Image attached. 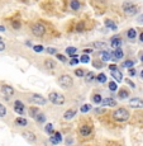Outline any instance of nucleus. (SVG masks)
<instances>
[{"label": "nucleus", "mask_w": 143, "mask_h": 146, "mask_svg": "<svg viewBox=\"0 0 143 146\" xmlns=\"http://www.w3.org/2000/svg\"><path fill=\"white\" fill-rule=\"evenodd\" d=\"M127 36H128V38H129V40H134V38H136V36H137L136 29H133V28H130V29L127 32Z\"/></svg>", "instance_id": "nucleus-27"}, {"label": "nucleus", "mask_w": 143, "mask_h": 146, "mask_svg": "<svg viewBox=\"0 0 143 146\" xmlns=\"http://www.w3.org/2000/svg\"><path fill=\"white\" fill-rule=\"evenodd\" d=\"M123 12L127 15H136L137 12H138V8H137V5L132 4V3H124L123 4Z\"/></svg>", "instance_id": "nucleus-3"}, {"label": "nucleus", "mask_w": 143, "mask_h": 146, "mask_svg": "<svg viewBox=\"0 0 143 146\" xmlns=\"http://www.w3.org/2000/svg\"><path fill=\"white\" fill-rule=\"evenodd\" d=\"M91 109V106L90 104H84V106H81V109L80 111L82 112V113H86V112H89Z\"/></svg>", "instance_id": "nucleus-28"}, {"label": "nucleus", "mask_w": 143, "mask_h": 146, "mask_svg": "<svg viewBox=\"0 0 143 146\" xmlns=\"http://www.w3.org/2000/svg\"><path fill=\"white\" fill-rule=\"evenodd\" d=\"M38 113H39V109L37 108V107H30V108H29V116L30 117H33V118H34Z\"/></svg>", "instance_id": "nucleus-23"}, {"label": "nucleus", "mask_w": 143, "mask_h": 146, "mask_svg": "<svg viewBox=\"0 0 143 146\" xmlns=\"http://www.w3.org/2000/svg\"><path fill=\"white\" fill-rule=\"evenodd\" d=\"M66 144L67 145H72V144H74V139H71V137H69V139H67V141H66Z\"/></svg>", "instance_id": "nucleus-45"}, {"label": "nucleus", "mask_w": 143, "mask_h": 146, "mask_svg": "<svg viewBox=\"0 0 143 146\" xmlns=\"http://www.w3.org/2000/svg\"><path fill=\"white\" fill-rule=\"evenodd\" d=\"M44 130H46V132L47 133H53V125H51V123H48V125H46V128H44Z\"/></svg>", "instance_id": "nucleus-32"}, {"label": "nucleus", "mask_w": 143, "mask_h": 146, "mask_svg": "<svg viewBox=\"0 0 143 146\" xmlns=\"http://www.w3.org/2000/svg\"><path fill=\"white\" fill-rule=\"evenodd\" d=\"M92 52V48H86L85 50V53H86V55H88V53H91Z\"/></svg>", "instance_id": "nucleus-50"}, {"label": "nucleus", "mask_w": 143, "mask_h": 146, "mask_svg": "<svg viewBox=\"0 0 143 146\" xmlns=\"http://www.w3.org/2000/svg\"><path fill=\"white\" fill-rule=\"evenodd\" d=\"M47 52H48L49 55H55V53H57L56 48H52V47H48V48H47Z\"/></svg>", "instance_id": "nucleus-42"}, {"label": "nucleus", "mask_w": 143, "mask_h": 146, "mask_svg": "<svg viewBox=\"0 0 143 146\" xmlns=\"http://www.w3.org/2000/svg\"><path fill=\"white\" fill-rule=\"evenodd\" d=\"M127 83L129 84V85L132 86V88H136V85H134V83H133V81H130V80H127Z\"/></svg>", "instance_id": "nucleus-48"}, {"label": "nucleus", "mask_w": 143, "mask_h": 146, "mask_svg": "<svg viewBox=\"0 0 143 146\" xmlns=\"http://www.w3.org/2000/svg\"><path fill=\"white\" fill-rule=\"evenodd\" d=\"M0 41H1V37H0Z\"/></svg>", "instance_id": "nucleus-58"}, {"label": "nucleus", "mask_w": 143, "mask_h": 146, "mask_svg": "<svg viewBox=\"0 0 143 146\" xmlns=\"http://www.w3.org/2000/svg\"><path fill=\"white\" fill-rule=\"evenodd\" d=\"M111 60H120V58H123V56H124V53H123V50L120 48H115V51L111 52Z\"/></svg>", "instance_id": "nucleus-8"}, {"label": "nucleus", "mask_w": 143, "mask_h": 146, "mask_svg": "<svg viewBox=\"0 0 143 146\" xmlns=\"http://www.w3.org/2000/svg\"><path fill=\"white\" fill-rule=\"evenodd\" d=\"M109 69H110V71H111V70H117L118 67L115 65H110V66H109Z\"/></svg>", "instance_id": "nucleus-49"}, {"label": "nucleus", "mask_w": 143, "mask_h": 146, "mask_svg": "<svg viewBox=\"0 0 143 146\" xmlns=\"http://www.w3.org/2000/svg\"><path fill=\"white\" fill-rule=\"evenodd\" d=\"M14 111L16 112V113H23L24 112V104L20 102V100H15V103H14Z\"/></svg>", "instance_id": "nucleus-15"}, {"label": "nucleus", "mask_w": 143, "mask_h": 146, "mask_svg": "<svg viewBox=\"0 0 143 146\" xmlns=\"http://www.w3.org/2000/svg\"><path fill=\"white\" fill-rule=\"evenodd\" d=\"M7 114V108L3 104H0V117H4Z\"/></svg>", "instance_id": "nucleus-36"}, {"label": "nucleus", "mask_w": 143, "mask_h": 146, "mask_svg": "<svg viewBox=\"0 0 143 146\" xmlns=\"http://www.w3.org/2000/svg\"><path fill=\"white\" fill-rule=\"evenodd\" d=\"M129 117H130L129 112L125 108H118L113 112V118L118 121V122H125V121L129 119Z\"/></svg>", "instance_id": "nucleus-1"}, {"label": "nucleus", "mask_w": 143, "mask_h": 146, "mask_svg": "<svg viewBox=\"0 0 143 146\" xmlns=\"http://www.w3.org/2000/svg\"><path fill=\"white\" fill-rule=\"evenodd\" d=\"M133 65H134L133 61H124V62L122 64V66H123V67H132Z\"/></svg>", "instance_id": "nucleus-38"}, {"label": "nucleus", "mask_w": 143, "mask_h": 146, "mask_svg": "<svg viewBox=\"0 0 143 146\" xmlns=\"http://www.w3.org/2000/svg\"><path fill=\"white\" fill-rule=\"evenodd\" d=\"M94 48H99V50H105L106 48V43L105 42H103V41H96V42H94Z\"/></svg>", "instance_id": "nucleus-20"}, {"label": "nucleus", "mask_w": 143, "mask_h": 146, "mask_svg": "<svg viewBox=\"0 0 143 146\" xmlns=\"http://www.w3.org/2000/svg\"><path fill=\"white\" fill-rule=\"evenodd\" d=\"M138 22H139V23H143V14L138 18Z\"/></svg>", "instance_id": "nucleus-52"}, {"label": "nucleus", "mask_w": 143, "mask_h": 146, "mask_svg": "<svg viewBox=\"0 0 143 146\" xmlns=\"http://www.w3.org/2000/svg\"><path fill=\"white\" fill-rule=\"evenodd\" d=\"M78 62V60H77V57H72V60H71V65H76V64Z\"/></svg>", "instance_id": "nucleus-43"}, {"label": "nucleus", "mask_w": 143, "mask_h": 146, "mask_svg": "<svg viewBox=\"0 0 143 146\" xmlns=\"http://www.w3.org/2000/svg\"><path fill=\"white\" fill-rule=\"evenodd\" d=\"M129 106L134 107V108H143V100L139 98H133L129 100Z\"/></svg>", "instance_id": "nucleus-9"}, {"label": "nucleus", "mask_w": 143, "mask_h": 146, "mask_svg": "<svg viewBox=\"0 0 143 146\" xmlns=\"http://www.w3.org/2000/svg\"><path fill=\"white\" fill-rule=\"evenodd\" d=\"M58 83H60V85L62 86L63 89H67V88H70V86L72 85L74 81H72L70 75H61L60 79H58Z\"/></svg>", "instance_id": "nucleus-4"}, {"label": "nucleus", "mask_w": 143, "mask_h": 146, "mask_svg": "<svg viewBox=\"0 0 143 146\" xmlns=\"http://www.w3.org/2000/svg\"><path fill=\"white\" fill-rule=\"evenodd\" d=\"M56 57H57L60 61H62V62H65V61H66V57H65V56H63V55H60V53H57V55H56Z\"/></svg>", "instance_id": "nucleus-41"}, {"label": "nucleus", "mask_w": 143, "mask_h": 146, "mask_svg": "<svg viewBox=\"0 0 143 146\" xmlns=\"http://www.w3.org/2000/svg\"><path fill=\"white\" fill-rule=\"evenodd\" d=\"M141 78H142V79H143V70H142V71H141Z\"/></svg>", "instance_id": "nucleus-56"}, {"label": "nucleus", "mask_w": 143, "mask_h": 146, "mask_svg": "<svg viewBox=\"0 0 143 146\" xmlns=\"http://www.w3.org/2000/svg\"><path fill=\"white\" fill-rule=\"evenodd\" d=\"M91 127L90 126H88V125H84V126H81L80 127V133H81V136H89V135H91Z\"/></svg>", "instance_id": "nucleus-14"}, {"label": "nucleus", "mask_w": 143, "mask_h": 146, "mask_svg": "<svg viewBox=\"0 0 143 146\" xmlns=\"http://www.w3.org/2000/svg\"><path fill=\"white\" fill-rule=\"evenodd\" d=\"M12 26L14 29H19L20 28V22H18V21H13L12 22Z\"/></svg>", "instance_id": "nucleus-40"}, {"label": "nucleus", "mask_w": 143, "mask_h": 146, "mask_svg": "<svg viewBox=\"0 0 143 146\" xmlns=\"http://www.w3.org/2000/svg\"><path fill=\"white\" fill-rule=\"evenodd\" d=\"M29 100L33 103H36V104H38V106H44L47 103V99H44V98L39 94H33Z\"/></svg>", "instance_id": "nucleus-6"}, {"label": "nucleus", "mask_w": 143, "mask_h": 146, "mask_svg": "<svg viewBox=\"0 0 143 146\" xmlns=\"http://www.w3.org/2000/svg\"><path fill=\"white\" fill-rule=\"evenodd\" d=\"M34 119L37 121V122H39V123H43V122H46V116H44L43 113H38L37 116L34 117Z\"/></svg>", "instance_id": "nucleus-24"}, {"label": "nucleus", "mask_w": 143, "mask_h": 146, "mask_svg": "<svg viewBox=\"0 0 143 146\" xmlns=\"http://www.w3.org/2000/svg\"><path fill=\"white\" fill-rule=\"evenodd\" d=\"M110 72H111V76H113L117 81H122V80H123V74H122V72H120L118 69H117V70H111Z\"/></svg>", "instance_id": "nucleus-17"}, {"label": "nucleus", "mask_w": 143, "mask_h": 146, "mask_svg": "<svg viewBox=\"0 0 143 146\" xmlns=\"http://www.w3.org/2000/svg\"><path fill=\"white\" fill-rule=\"evenodd\" d=\"M105 26H106V28H109V29H113V31H115L117 29V24L114 23V22H111L110 19H106L105 21Z\"/></svg>", "instance_id": "nucleus-21"}, {"label": "nucleus", "mask_w": 143, "mask_h": 146, "mask_svg": "<svg viewBox=\"0 0 143 146\" xmlns=\"http://www.w3.org/2000/svg\"><path fill=\"white\" fill-rule=\"evenodd\" d=\"M141 60H142V62H143V55H142V57H141Z\"/></svg>", "instance_id": "nucleus-57"}, {"label": "nucleus", "mask_w": 143, "mask_h": 146, "mask_svg": "<svg viewBox=\"0 0 143 146\" xmlns=\"http://www.w3.org/2000/svg\"><path fill=\"white\" fill-rule=\"evenodd\" d=\"M23 137L26 140H28V141H30V142H36V141H37L36 135L33 132H30V131H23Z\"/></svg>", "instance_id": "nucleus-10"}, {"label": "nucleus", "mask_w": 143, "mask_h": 146, "mask_svg": "<svg viewBox=\"0 0 143 146\" xmlns=\"http://www.w3.org/2000/svg\"><path fill=\"white\" fill-rule=\"evenodd\" d=\"M44 66H46V69H48V70H53L56 67V62L53 60H51V58H47V60L44 61Z\"/></svg>", "instance_id": "nucleus-18"}, {"label": "nucleus", "mask_w": 143, "mask_h": 146, "mask_svg": "<svg viewBox=\"0 0 143 146\" xmlns=\"http://www.w3.org/2000/svg\"><path fill=\"white\" fill-rule=\"evenodd\" d=\"M96 113H104V109H100V108H96Z\"/></svg>", "instance_id": "nucleus-51"}, {"label": "nucleus", "mask_w": 143, "mask_h": 146, "mask_svg": "<svg viewBox=\"0 0 143 146\" xmlns=\"http://www.w3.org/2000/svg\"><path fill=\"white\" fill-rule=\"evenodd\" d=\"M118 95H119V98H122V99H125V98L129 97V92L125 90V89H122V90L118 93Z\"/></svg>", "instance_id": "nucleus-25"}, {"label": "nucleus", "mask_w": 143, "mask_h": 146, "mask_svg": "<svg viewBox=\"0 0 143 146\" xmlns=\"http://www.w3.org/2000/svg\"><path fill=\"white\" fill-rule=\"evenodd\" d=\"M109 89H110L111 92H115V90H117L118 86H117V83H115V81H110V83H109Z\"/></svg>", "instance_id": "nucleus-30"}, {"label": "nucleus", "mask_w": 143, "mask_h": 146, "mask_svg": "<svg viewBox=\"0 0 143 146\" xmlns=\"http://www.w3.org/2000/svg\"><path fill=\"white\" fill-rule=\"evenodd\" d=\"M76 113H77L76 109H67V111L65 112V114H63V118L70 121V119H72L75 116H76Z\"/></svg>", "instance_id": "nucleus-13"}, {"label": "nucleus", "mask_w": 143, "mask_h": 146, "mask_svg": "<svg viewBox=\"0 0 143 146\" xmlns=\"http://www.w3.org/2000/svg\"><path fill=\"white\" fill-rule=\"evenodd\" d=\"M33 50H34V52H42L43 51V46H42V44H36V46L33 47Z\"/></svg>", "instance_id": "nucleus-39"}, {"label": "nucleus", "mask_w": 143, "mask_h": 146, "mask_svg": "<svg viewBox=\"0 0 143 146\" xmlns=\"http://www.w3.org/2000/svg\"><path fill=\"white\" fill-rule=\"evenodd\" d=\"M1 92H3V94H4L7 98L12 97V95L14 94V89L10 85H3L1 86Z\"/></svg>", "instance_id": "nucleus-7"}, {"label": "nucleus", "mask_w": 143, "mask_h": 146, "mask_svg": "<svg viewBox=\"0 0 143 146\" xmlns=\"http://www.w3.org/2000/svg\"><path fill=\"white\" fill-rule=\"evenodd\" d=\"M100 57H101L103 61H109L111 60V55L109 53L108 51H105V50H103L101 52H100Z\"/></svg>", "instance_id": "nucleus-19"}, {"label": "nucleus", "mask_w": 143, "mask_h": 146, "mask_svg": "<svg viewBox=\"0 0 143 146\" xmlns=\"http://www.w3.org/2000/svg\"><path fill=\"white\" fill-rule=\"evenodd\" d=\"M128 74H129L130 76H134V75H136V70H134V69H132V67H130V69H129V71H128Z\"/></svg>", "instance_id": "nucleus-44"}, {"label": "nucleus", "mask_w": 143, "mask_h": 146, "mask_svg": "<svg viewBox=\"0 0 143 146\" xmlns=\"http://www.w3.org/2000/svg\"><path fill=\"white\" fill-rule=\"evenodd\" d=\"M96 80L99 81V83H105L106 81V76H105V74H99L96 76Z\"/></svg>", "instance_id": "nucleus-29"}, {"label": "nucleus", "mask_w": 143, "mask_h": 146, "mask_svg": "<svg viewBox=\"0 0 143 146\" xmlns=\"http://www.w3.org/2000/svg\"><path fill=\"white\" fill-rule=\"evenodd\" d=\"M110 44L113 48H119V47L122 46V40H120L118 36H114V37H111V40H110Z\"/></svg>", "instance_id": "nucleus-12"}, {"label": "nucleus", "mask_w": 143, "mask_h": 146, "mask_svg": "<svg viewBox=\"0 0 143 146\" xmlns=\"http://www.w3.org/2000/svg\"><path fill=\"white\" fill-rule=\"evenodd\" d=\"M77 31L80 32V31H84V23H78L77 24Z\"/></svg>", "instance_id": "nucleus-46"}, {"label": "nucleus", "mask_w": 143, "mask_h": 146, "mask_svg": "<svg viewBox=\"0 0 143 146\" xmlns=\"http://www.w3.org/2000/svg\"><path fill=\"white\" fill-rule=\"evenodd\" d=\"M66 52L69 53L70 56H72V55H75V52H76V48H75V47H67Z\"/></svg>", "instance_id": "nucleus-34"}, {"label": "nucleus", "mask_w": 143, "mask_h": 146, "mask_svg": "<svg viewBox=\"0 0 143 146\" xmlns=\"http://www.w3.org/2000/svg\"><path fill=\"white\" fill-rule=\"evenodd\" d=\"M49 140H51V142L53 145H57V144H60V142L62 141V135H61L60 132H55L51 136V139Z\"/></svg>", "instance_id": "nucleus-11"}, {"label": "nucleus", "mask_w": 143, "mask_h": 146, "mask_svg": "<svg viewBox=\"0 0 143 146\" xmlns=\"http://www.w3.org/2000/svg\"><path fill=\"white\" fill-rule=\"evenodd\" d=\"M94 66H95V67H100V66H101V64H99V62H94Z\"/></svg>", "instance_id": "nucleus-53"}, {"label": "nucleus", "mask_w": 143, "mask_h": 146, "mask_svg": "<svg viewBox=\"0 0 143 146\" xmlns=\"http://www.w3.org/2000/svg\"><path fill=\"white\" fill-rule=\"evenodd\" d=\"M15 123L16 125H19V126H27V119L26 118H23V117H18V118L15 119Z\"/></svg>", "instance_id": "nucleus-26"}, {"label": "nucleus", "mask_w": 143, "mask_h": 146, "mask_svg": "<svg viewBox=\"0 0 143 146\" xmlns=\"http://www.w3.org/2000/svg\"><path fill=\"white\" fill-rule=\"evenodd\" d=\"M139 40H141V41L143 42V32L141 33V36H139Z\"/></svg>", "instance_id": "nucleus-55"}, {"label": "nucleus", "mask_w": 143, "mask_h": 146, "mask_svg": "<svg viewBox=\"0 0 143 146\" xmlns=\"http://www.w3.org/2000/svg\"><path fill=\"white\" fill-rule=\"evenodd\" d=\"M32 32H33V35L37 36V37H42V36L46 33V28H44L43 24L36 23L32 26Z\"/></svg>", "instance_id": "nucleus-5"}, {"label": "nucleus", "mask_w": 143, "mask_h": 146, "mask_svg": "<svg viewBox=\"0 0 143 146\" xmlns=\"http://www.w3.org/2000/svg\"><path fill=\"white\" fill-rule=\"evenodd\" d=\"M80 3L77 1V0H71V3H70V8H71L72 10H78L80 9Z\"/></svg>", "instance_id": "nucleus-22"}, {"label": "nucleus", "mask_w": 143, "mask_h": 146, "mask_svg": "<svg viewBox=\"0 0 143 146\" xmlns=\"http://www.w3.org/2000/svg\"><path fill=\"white\" fill-rule=\"evenodd\" d=\"M4 31H5V28L3 26H0V32H4Z\"/></svg>", "instance_id": "nucleus-54"}, {"label": "nucleus", "mask_w": 143, "mask_h": 146, "mask_svg": "<svg viewBox=\"0 0 143 146\" xmlns=\"http://www.w3.org/2000/svg\"><path fill=\"white\" fill-rule=\"evenodd\" d=\"M95 79V75L92 74V72H88V74H86V81H88V83H90V81H92Z\"/></svg>", "instance_id": "nucleus-33"}, {"label": "nucleus", "mask_w": 143, "mask_h": 146, "mask_svg": "<svg viewBox=\"0 0 143 146\" xmlns=\"http://www.w3.org/2000/svg\"><path fill=\"white\" fill-rule=\"evenodd\" d=\"M80 61H81V62H84V64H88L89 61H90V58H89L88 55H82V56L80 57Z\"/></svg>", "instance_id": "nucleus-35"}, {"label": "nucleus", "mask_w": 143, "mask_h": 146, "mask_svg": "<svg viewBox=\"0 0 143 146\" xmlns=\"http://www.w3.org/2000/svg\"><path fill=\"white\" fill-rule=\"evenodd\" d=\"M48 99L51 100L53 104H56V106H62L63 103H65V95L57 93V92H51V93L48 94Z\"/></svg>", "instance_id": "nucleus-2"}, {"label": "nucleus", "mask_w": 143, "mask_h": 146, "mask_svg": "<svg viewBox=\"0 0 143 146\" xmlns=\"http://www.w3.org/2000/svg\"><path fill=\"white\" fill-rule=\"evenodd\" d=\"M75 75L78 76V78H81V76H84V75H85V72H84V70L77 69V70H75Z\"/></svg>", "instance_id": "nucleus-37"}, {"label": "nucleus", "mask_w": 143, "mask_h": 146, "mask_svg": "<svg viewBox=\"0 0 143 146\" xmlns=\"http://www.w3.org/2000/svg\"><path fill=\"white\" fill-rule=\"evenodd\" d=\"M4 50H5V44H4V42L0 41V51H4Z\"/></svg>", "instance_id": "nucleus-47"}, {"label": "nucleus", "mask_w": 143, "mask_h": 146, "mask_svg": "<svg viewBox=\"0 0 143 146\" xmlns=\"http://www.w3.org/2000/svg\"><path fill=\"white\" fill-rule=\"evenodd\" d=\"M92 100H94L95 103H101L103 98H101V95H100V94H95L94 97H92Z\"/></svg>", "instance_id": "nucleus-31"}, {"label": "nucleus", "mask_w": 143, "mask_h": 146, "mask_svg": "<svg viewBox=\"0 0 143 146\" xmlns=\"http://www.w3.org/2000/svg\"><path fill=\"white\" fill-rule=\"evenodd\" d=\"M101 106L105 107V106H109V107H115L117 106V102L111 98H105V99L101 100Z\"/></svg>", "instance_id": "nucleus-16"}]
</instances>
